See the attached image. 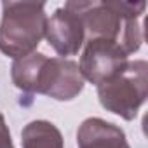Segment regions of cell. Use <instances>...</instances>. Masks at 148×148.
<instances>
[{"mask_svg": "<svg viewBox=\"0 0 148 148\" xmlns=\"http://www.w3.org/2000/svg\"><path fill=\"white\" fill-rule=\"evenodd\" d=\"M12 80L26 92L47 94L54 99H73L84 87L79 64L63 58L28 54L12 64Z\"/></svg>", "mask_w": 148, "mask_h": 148, "instance_id": "cell-1", "label": "cell"}, {"mask_svg": "<svg viewBox=\"0 0 148 148\" xmlns=\"http://www.w3.org/2000/svg\"><path fill=\"white\" fill-rule=\"evenodd\" d=\"M47 18L44 4L4 2L0 25V51L11 58H25L45 35Z\"/></svg>", "mask_w": 148, "mask_h": 148, "instance_id": "cell-2", "label": "cell"}, {"mask_svg": "<svg viewBox=\"0 0 148 148\" xmlns=\"http://www.w3.org/2000/svg\"><path fill=\"white\" fill-rule=\"evenodd\" d=\"M98 94L106 110L125 120L134 119L146 98V63L134 61L125 64L110 79L98 84Z\"/></svg>", "mask_w": 148, "mask_h": 148, "instance_id": "cell-3", "label": "cell"}, {"mask_svg": "<svg viewBox=\"0 0 148 148\" xmlns=\"http://www.w3.org/2000/svg\"><path fill=\"white\" fill-rule=\"evenodd\" d=\"M125 59L127 52L120 42L108 38H91L84 51L79 70L89 82L98 86L122 70L127 64Z\"/></svg>", "mask_w": 148, "mask_h": 148, "instance_id": "cell-4", "label": "cell"}, {"mask_svg": "<svg viewBox=\"0 0 148 148\" xmlns=\"http://www.w3.org/2000/svg\"><path fill=\"white\" fill-rule=\"evenodd\" d=\"M84 33L86 30L82 19L68 7L58 9L45 26V37L49 44L61 56L77 54L84 42Z\"/></svg>", "mask_w": 148, "mask_h": 148, "instance_id": "cell-5", "label": "cell"}, {"mask_svg": "<svg viewBox=\"0 0 148 148\" xmlns=\"http://www.w3.org/2000/svg\"><path fill=\"white\" fill-rule=\"evenodd\" d=\"M79 148H129L122 129L101 119H87L77 132Z\"/></svg>", "mask_w": 148, "mask_h": 148, "instance_id": "cell-6", "label": "cell"}, {"mask_svg": "<svg viewBox=\"0 0 148 148\" xmlns=\"http://www.w3.org/2000/svg\"><path fill=\"white\" fill-rule=\"evenodd\" d=\"M23 148H63L61 132L45 120L30 122L23 129Z\"/></svg>", "mask_w": 148, "mask_h": 148, "instance_id": "cell-7", "label": "cell"}, {"mask_svg": "<svg viewBox=\"0 0 148 148\" xmlns=\"http://www.w3.org/2000/svg\"><path fill=\"white\" fill-rule=\"evenodd\" d=\"M0 148H12V141H11V132L5 125V120L0 113Z\"/></svg>", "mask_w": 148, "mask_h": 148, "instance_id": "cell-8", "label": "cell"}]
</instances>
